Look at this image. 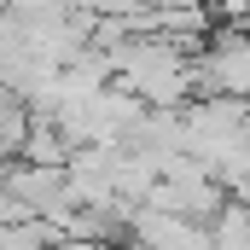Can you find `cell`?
Listing matches in <instances>:
<instances>
[{
    "instance_id": "cell-1",
    "label": "cell",
    "mask_w": 250,
    "mask_h": 250,
    "mask_svg": "<svg viewBox=\"0 0 250 250\" xmlns=\"http://www.w3.org/2000/svg\"><path fill=\"white\" fill-rule=\"evenodd\" d=\"M209 250H250V204H221L209 221Z\"/></svg>"
},
{
    "instance_id": "cell-2",
    "label": "cell",
    "mask_w": 250,
    "mask_h": 250,
    "mask_svg": "<svg viewBox=\"0 0 250 250\" xmlns=\"http://www.w3.org/2000/svg\"><path fill=\"white\" fill-rule=\"evenodd\" d=\"M204 12L221 23H250V0H204Z\"/></svg>"
},
{
    "instance_id": "cell-3",
    "label": "cell",
    "mask_w": 250,
    "mask_h": 250,
    "mask_svg": "<svg viewBox=\"0 0 250 250\" xmlns=\"http://www.w3.org/2000/svg\"><path fill=\"white\" fill-rule=\"evenodd\" d=\"M146 12H204V0H146Z\"/></svg>"
}]
</instances>
